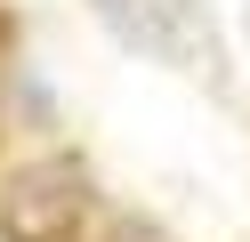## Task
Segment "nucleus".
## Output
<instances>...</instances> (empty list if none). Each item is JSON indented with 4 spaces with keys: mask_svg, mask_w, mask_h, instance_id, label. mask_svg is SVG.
Segmentation results:
<instances>
[{
    "mask_svg": "<svg viewBox=\"0 0 250 242\" xmlns=\"http://www.w3.org/2000/svg\"><path fill=\"white\" fill-rule=\"evenodd\" d=\"M89 226V170L73 154L24 161L0 194V242H81Z\"/></svg>",
    "mask_w": 250,
    "mask_h": 242,
    "instance_id": "nucleus-1",
    "label": "nucleus"
},
{
    "mask_svg": "<svg viewBox=\"0 0 250 242\" xmlns=\"http://www.w3.org/2000/svg\"><path fill=\"white\" fill-rule=\"evenodd\" d=\"M121 24V41H137L162 65H210V24H202V0H97Z\"/></svg>",
    "mask_w": 250,
    "mask_h": 242,
    "instance_id": "nucleus-2",
    "label": "nucleus"
}]
</instances>
